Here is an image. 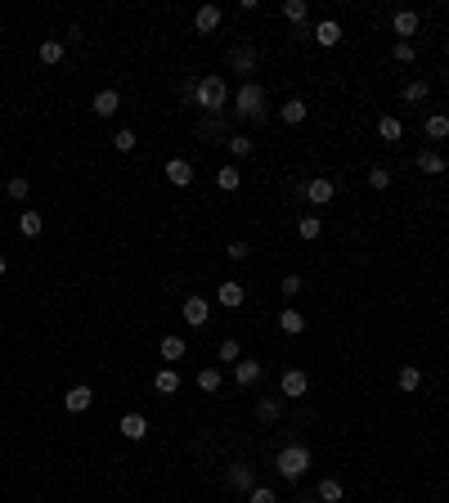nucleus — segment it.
<instances>
[{
  "label": "nucleus",
  "instance_id": "obj_7",
  "mask_svg": "<svg viewBox=\"0 0 449 503\" xmlns=\"http://www.w3.org/2000/svg\"><path fill=\"white\" fill-rule=\"evenodd\" d=\"M279 391L297 400V395H305V391H310V377H305L301 368H283V377H279Z\"/></svg>",
  "mask_w": 449,
  "mask_h": 503
},
{
  "label": "nucleus",
  "instance_id": "obj_12",
  "mask_svg": "<svg viewBox=\"0 0 449 503\" xmlns=\"http://www.w3.org/2000/svg\"><path fill=\"white\" fill-rule=\"evenodd\" d=\"M117 432L126 436V441H144V436H149V423H144V414H126V418L117 423Z\"/></svg>",
  "mask_w": 449,
  "mask_h": 503
},
{
  "label": "nucleus",
  "instance_id": "obj_22",
  "mask_svg": "<svg viewBox=\"0 0 449 503\" xmlns=\"http://www.w3.org/2000/svg\"><path fill=\"white\" fill-rule=\"evenodd\" d=\"M18 230H23L27 239H41V234H45V216L41 212H23V216H18Z\"/></svg>",
  "mask_w": 449,
  "mask_h": 503
},
{
  "label": "nucleus",
  "instance_id": "obj_3",
  "mask_svg": "<svg viewBox=\"0 0 449 503\" xmlns=\"http://www.w3.org/2000/svg\"><path fill=\"white\" fill-rule=\"evenodd\" d=\"M225 99H229V90H225V77H203L198 81V90H194V103L198 108H207V112H221L225 108Z\"/></svg>",
  "mask_w": 449,
  "mask_h": 503
},
{
  "label": "nucleus",
  "instance_id": "obj_39",
  "mask_svg": "<svg viewBox=\"0 0 449 503\" xmlns=\"http://www.w3.org/2000/svg\"><path fill=\"white\" fill-rule=\"evenodd\" d=\"M279 292H283V297H288V301H297V292H301V274H283Z\"/></svg>",
  "mask_w": 449,
  "mask_h": 503
},
{
  "label": "nucleus",
  "instance_id": "obj_16",
  "mask_svg": "<svg viewBox=\"0 0 449 503\" xmlns=\"http://www.w3.org/2000/svg\"><path fill=\"white\" fill-rule=\"evenodd\" d=\"M207 315H212V306H207L203 297H185V319H189L194 328H203V324H207Z\"/></svg>",
  "mask_w": 449,
  "mask_h": 503
},
{
  "label": "nucleus",
  "instance_id": "obj_9",
  "mask_svg": "<svg viewBox=\"0 0 449 503\" xmlns=\"http://www.w3.org/2000/svg\"><path fill=\"white\" fill-rule=\"evenodd\" d=\"M261 373H265L261 359H238V364H234V382L238 386H256V382H261Z\"/></svg>",
  "mask_w": 449,
  "mask_h": 503
},
{
  "label": "nucleus",
  "instance_id": "obj_44",
  "mask_svg": "<svg viewBox=\"0 0 449 503\" xmlns=\"http://www.w3.org/2000/svg\"><path fill=\"white\" fill-rule=\"evenodd\" d=\"M301 503H319V495H305V499H301Z\"/></svg>",
  "mask_w": 449,
  "mask_h": 503
},
{
  "label": "nucleus",
  "instance_id": "obj_18",
  "mask_svg": "<svg viewBox=\"0 0 449 503\" xmlns=\"http://www.w3.org/2000/svg\"><path fill=\"white\" fill-rule=\"evenodd\" d=\"M314 41H319V45H328V50H332V45L341 41V23H337V18H323V23L314 27Z\"/></svg>",
  "mask_w": 449,
  "mask_h": 503
},
{
  "label": "nucleus",
  "instance_id": "obj_14",
  "mask_svg": "<svg viewBox=\"0 0 449 503\" xmlns=\"http://www.w3.org/2000/svg\"><path fill=\"white\" fill-rule=\"evenodd\" d=\"M153 391L158 395H176L180 391V373L176 368H158V373H153Z\"/></svg>",
  "mask_w": 449,
  "mask_h": 503
},
{
  "label": "nucleus",
  "instance_id": "obj_27",
  "mask_svg": "<svg viewBox=\"0 0 449 503\" xmlns=\"http://www.w3.org/2000/svg\"><path fill=\"white\" fill-rule=\"evenodd\" d=\"M378 135L387 139V144H400V139H405V126H400V117H382V121H378Z\"/></svg>",
  "mask_w": 449,
  "mask_h": 503
},
{
  "label": "nucleus",
  "instance_id": "obj_8",
  "mask_svg": "<svg viewBox=\"0 0 449 503\" xmlns=\"http://www.w3.org/2000/svg\"><path fill=\"white\" fill-rule=\"evenodd\" d=\"M167 180H171L176 189H189V185H194V162H185V157H171V162H167Z\"/></svg>",
  "mask_w": 449,
  "mask_h": 503
},
{
  "label": "nucleus",
  "instance_id": "obj_42",
  "mask_svg": "<svg viewBox=\"0 0 449 503\" xmlns=\"http://www.w3.org/2000/svg\"><path fill=\"white\" fill-rule=\"evenodd\" d=\"M221 359H243V346H238L234 337H225L221 341Z\"/></svg>",
  "mask_w": 449,
  "mask_h": 503
},
{
  "label": "nucleus",
  "instance_id": "obj_40",
  "mask_svg": "<svg viewBox=\"0 0 449 503\" xmlns=\"http://www.w3.org/2000/svg\"><path fill=\"white\" fill-rule=\"evenodd\" d=\"M247 503H279V495L270 486H256V490H247Z\"/></svg>",
  "mask_w": 449,
  "mask_h": 503
},
{
  "label": "nucleus",
  "instance_id": "obj_23",
  "mask_svg": "<svg viewBox=\"0 0 449 503\" xmlns=\"http://www.w3.org/2000/svg\"><path fill=\"white\" fill-rule=\"evenodd\" d=\"M238 185H243V171L238 167H221L216 171V189H221V194H234Z\"/></svg>",
  "mask_w": 449,
  "mask_h": 503
},
{
  "label": "nucleus",
  "instance_id": "obj_36",
  "mask_svg": "<svg viewBox=\"0 0 449 503\" xmlns=\"http://www.w3.org/2000/svg\"><path fill=\"white\" fill-rule=\"evenodd\" d=\"M391 59H396V63H414L418 59L414 41H396V45H391Z\"/></svg>",
  "mask_w": 449,
  "mask_h": 503
},
{
  "label": "nucleus",
  "instance_id": "obj_43",
  "mask_svg": "<svg viewBox=\"0 0 449 503\" xmlns=\"http://www.w3.org/2000/svg\"><path fill=\"white\" fill-rule=\"evenodd\" d=\"M225 256H229V261H247V256H252V248H247V243H229Z\"/></svg>",
  "mask_w": 449,
  "mask_h": 503
},
{
  "label": "nucleus",
  "instance_id": "obj_15",
  "mask_svg": "<svg viewBox=\"0 0 449 503\" xmlns=\"http://www.w3.org/2000/svg\"><path fill=\"white\" fill-rule=\"evenodd\" d=\"M256 418L261 423H279L283 418V400L279 395H261V400H256Z\"/></svg>",
  "mask_w": 449,
  "mask_h": 503
},
{
  "label": "nucleus",
  "instance_id": "obj_11",
  "mask_svg": "<svg viewBox=\"0 0 449 503\" xmlns=\"http://www.w3.org/2000/svg\"><path fill=\"white\" fill-rule=\"evenodd\" d=\"M216 27H221V5H203V9H198V14H194V32H216Z\"/></svg>",
  "mask_w": 449,
  "mask_h": 503
},
{
  "label": "nucleus",
  "instance_id": "obj_1",
  "mask_svg": "<svg viewBox=\"0 0 449 503\" xmlns=\"http://www.w3.org/2000/svg\"><path fill=\"white\" fill-rule=\"evenodd\" d=\"M274 468H279L283 481H301L305 472H310V450H305V445H283L279 459H274Z\"/></svg>",
  "mask_w": 449,
  "mask_h": 503
},
{
  "label": "nucleus",
  "instance_id": "obj_38",
  "mask_svg": "<svg viewBox=\"0 0 449 503\" xmlns=\"http://www.w3.org/2000/svg\"><path fill=\"white\" fill-rule=\"evenodd\" d=\"M368 189H378V194L391 189V171L387 167H368Z\"/></svg>",
  "mask_w": 449,
  "mask_h": 503
},
{
  "label": "nucleus",
  "instance_id": "obj_25",
  "mask_svg": "<svg viewBox=\"0 0 449 503\" xmlns=\"http://www.w3.org/2000/svg\"><path fill=\"white\" fill-rule=\"evenodd\" d=\"M423 130H427V139H449V117L445 112H432V117L423 121Z\"/></svg>",
  "mask_w": 449,
  "mask_h": 503
},
{
  "label": "nucleus",
  "instance_id": "obj_21",
  "mask_svg": "<svg viewBox=\"0 0 449 503\" xmlns=\"http://www.w3.org/2000/svg\"><path fill=\"white\" fill-rule=\"evenodd\" d=\"M396 382H400V391H405V395H414L418 386H423V368H418V364H405Z\"/></svg>",
  "mask_w": 449,
  "mask_h": 503
},
{
  "label": "nucleus",
  "instance_id": "obj_28",
  "mask_svg": "<svg viewBox=\"0 0 449 503\" xmlns=\"http://www.w3.org/2000/svg\"><path fill=\"white\" fill-rule=\"evenodd\" d=\"M305 112H310V108H305L301 99H288V103H283V108H279V117L288 121V126H301V121H305Z\"/></svg>",
  "mask_w": 449,
  "mask_h": 503
},
{
  "label": "nucleus",
  "instance_id": "obj_4",
  "mask_svg": "<svg viewBox=\"0 0 449 503\" xmlns=\"http://www.w3.org/2000/svg\"><path fill=\"white\" fill-rule=\"evenodd\" d=\"M301 194L310 198L314 207H328V203H332V194H337V180H328V176H319V180H305V185H301Z\"/></svg>",
  "mask_w": 449,
  "mask_h": 503
},
{
  "label": "nucleus",
  "instance_id": "obj_20",
  "mask_svg": "<svg viewBox=\"0 0 449 503\" xmlns=\"http://www.w3.org/2000/svg\"><path fill=\"white\" fill-rule=\"evenodd\" d=\"M279 328L288 337H297V333H305V319H301V310L297 306H288V310H279Z\"/></svg>",
  "mask_w": 449,
  "mask_h": 503
},
{
  "label": "nucleus",
  "instance_id": "obj_17",
  "mask_svg": "<svg viewBox=\"0 0 449 503\" xmlns=\"http://www.w3.org/2000/svg\"><path fill=\"white\" fill-rule=\"evenodd\" d=\"M418 23H423V18H418L414 9H400V14L391 18V27H396V36H405V41H409V36L418 32Z\"/></svg>",
  "mask_w": 449,
  "mask_h": 503
},
{
  "label": "nucleus",
  "instance_id": "obj_31",
  "mask_svg": "<svg viewBox=\"0 0 449 503\" xmlns=\"http://www.w3.org/2000/svg\"><path fill=\"white\" fill-rule=\"evenodd\" d=\"M36 54H41L45 68H54V63H63V41H41V50H36Z\"/></svg>",
  "mask_w": 449,
  "mask_h": 503
},
{
  "label": "nucleus",
  "instance_id": "obj_2",
  "mask_svg": "<svg viewBox=\"0 0 449 503\" xmlns=\"http://www.w3.org/2000/svg\"><path fill=\"white\" fill-rule=\"evenodd\" d=\"M234 112L243 121H265V90L256 81H243V90L234 94Z\"/></svg>",
  "mask_w": 449,
  "mask_h": 503
},
{
  "label": "nucleus",
  "instance_id": "obj_26",
  "mask_svg": "<svg viewBox=\"0 0 449 503\" xmlns=\"http://www.w3.org/2000/svg\"><path fill=\"white\" fill-rule=\"evenodd\" d=\"M229 68L234 72H256V54L247 50V45H238V50L229 54Z\"/></svg>",
  "mask_w": 449,
  "mask_h": 503
},
{
  "label": "nucleus",
  "instance_id": "obj_29",
  "mask_svg": "<svg viewBox=\"0 0 449 503\" xmlns=\"http://www.w3.org/2000/svg\"><path fill=\"white\" fill-rule=\"evenodd\" d=\"M158 355L167 359V364H176V359H185V341H180V337H162Z\"/></svg>",
  "mask_w": 449,
  "mask_h": 503
},
{
  "label": "nucleus",
  "instance_id": "obj_13",
  "mask_svg": "<svg viewBox=\"0 0 449 503\" xmlns=\"http://www.w3.org/2000/svg\"><path fill=\"white\" fill-rule=\"evenodd\" d=\"M418 171H423V176H445L449 162L436 153V148H423V153H418Z\"/></svg>",
  "mask_w": 449,
  "mask_h": 503
},
{
  "label": "nucleus",
  "instance_id": "obj_45",
  "mask_svg": "<svg viewBox=\"0 0 449 503\" xmlns=\"http://www.w3.org/2000/svg\"><path fill=\"white\" fill-rule=\"evenodd\" d=\"M5 270H9V261H5V256H0V274H5Z\"/></svg>",
  "mask_w": 449,
  "mask_h": 503
},
{
  "label": "nucleus",
  "instance_id": "obj_24",
  "mask_svg": "<svg viewBox=\"0 0 449 503\" xmlns=\"http://www.w3.org/2000/svg\"><path fill=\"white\" fill-rule=\"evenodd\" d=\"M314 495H319V503H341V499H346V490H341V481L323 477V481H319V490H314Z\"/></svg>",
  "mask_w": 449,
  "mask_h": 503
},
{
  "label": "nucleus",
  "instance_id": "obj_34",
  "mask_svg": "<svg viewBox=\"0 0 449 503\" xmlns=\"http://www.w3.org/2000/svg\"><path fill=\"white\" fill-rule=\"evenodd\" d=\"M135 144H139V139H135V130H130V126H121L117 135H112V148H117V153H135Z\"/></svg>",
  "mask_w": 449,
  "mask_h": 503
},
{
  "label": "nucleus",
  "instance_id": "obj_41",
  "mask_svg": "<svg viewBox=\"0 0 449 503\" xmlns=\"http://www.w3.org/2000/svg\"><path fill=\"white\" fill-rule=\"evenodd\" d=\"M252 139H247V135H234V139H229V153H234V157H247V153H252Z\"/></svg>",
  "mask_w": 449,
  "mask_h": 503
},
{
  "label": "nucleus",
  "instance_id": "obj_30",
  "mask_svg": "<svg viewBox=\"0 0 449 503\" xmlns=\"http://www.w3.org/2000/svg\"><path fill=\"white\" fill-rule=\"evenodd\" d=\"M297 234H301L305 243H314L323 234V221H319V216H301V221H297Z\"/></svg>",
  "mask_w": 449,
  "mask_h": 503
},
{
  "label": "nucleus",
  "instance_id": "obj_5",
  "mask_svg": "<svg viewBox=\"0 0 449 503\" xmlns=\"http://www.w3.org/2000/svg\"><path fill=\"white\" fill-rule=\"evenodd\" d=\"M90 404H94V391H90V386H68V391H63V409H68V414H85V409H90Z\"/></svg>",
  "mask_w": 449,
  "mask_h": 503
},
{
  "label": "nucleus",
  "instance_id": "obj_37",
  "mask_svg": "<svg viewBox=\"0 0 449 503\" xmlns=\"http://www.w3.org/2000/svg\"><path fill=\"white\" fill-rule=\"evenodd\" d=\"M427 94H432V85H427V81H409L405 85V103H423Z\"/></svg>",
  "mask_w": 449,
  "mask_h": 503
},
{
  "label": "nucleus",
  "instance_id": "obj_35",
  "mask_svg": "<svg viewBox=\"0 0 449 503\" xmlns=\"http://www.w3.org/2000/svg\"><path fill=\"white\" fill-rule=\"evenodd\" d=\"M305 14H310V5H305V0H288V5H283V18H288V23H305Z\"/></svg>",
  "mask_w": 449,
  "mask_h": 503
},
{
  "label": "nucleus",
  "instance_id": "obj_6",
  "mask_svg": "<svg viewBox=\"0 0 449 503\" xmlns=\"http://www.w3.org/2000/svg\"><path fill=\"white\" fill-rule=\"evenodd\" d=\"M216 301H221L225 310H238V306H243V301H247V288H243V283H238V279H225L221 288H216Z\"/></svg>",
  "mask_w": 449,
  "mask_h": 503
},
{
  "label": "nucleus",
  "instance_id": "obj_33",
  "mask_svg": "<svg viewBox=\"0 0 449 503\" xmlns=\"http://www.w3.org/2000/svg\"><path fill=\"white\" fill-rule=\"evenodd\" d=\"M221 382H225V377H221V368H203V373H198V391H207V395H212V391H221Z\"/></svg>",
  "mask_w": 449,
  "mask_h": 503
},
{
  "label": "nucleus",
  "instance_id": "obj_32",
  "mask_svg": "<svg viewBox=\"0 0 449 503\" xmlns=\"http://www.w3.org/2000/svg\"><path fill=\"white\" fill-rule=\"evenodd\" d=\"M5 194H9V203H23L27 194H32V180H23V176H14V180H5Z\"/></svg>",
  "mask_w": 449,
  "mask_h": 503
},
{
  "label": "nucleus",
  "instance_id": "obj_19",
  "mask_svg": "<svg viewBox=\"0 0 449 503\" xmlns=\"http://www.w3.org/2000/svg\"><path fill=\"white\" fill-rule=\"evenodd\" d=\"M229 486L234 490H256V477H252V468H247V463H234V468H229Z\"/></svg>",
  "mask_w": 449,
  "mask_h": 503
},
{
  "label": "nucleus",
  "instance_id": "obj_10",
  "mask_svg": "<svg viewBox=\"0 0 449 503\" xmlns=\"http://www.w3.org/2000/svg\"><path fill=\"white\" fill-rule=\"evenodd\" d=\"M117 108H121V94L117 90H99V94H94V103H90L94 117H112Z\"/></svg>",
  "mask_w": 449,
  "mask_h": 503
}]
</instances>
